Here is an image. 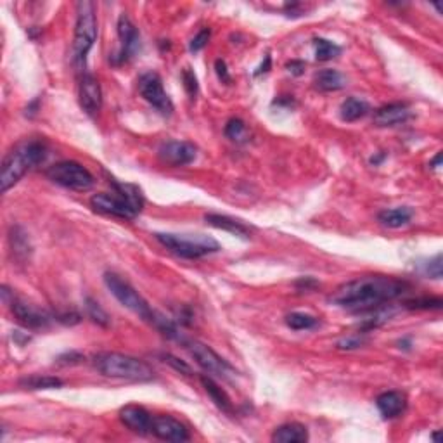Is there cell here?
I'll use <instances>...</instances> for the list:
<instances>
[{
  "label": "cell",
  "mask_w": 443,
  "mask_h": 443,
  "mask_svg": "<svg viewBox=\"0 0 443 443\" xmlns=\"http://www.w3.org/2000/svg\"><path fill=\"white\" fill-rule=\"evenodd\" d=\"M408 288V282L391 275H362L339 286L329 302L348 312L367 313L400 298Z\"/></svg>",
  "instance_id": "1"
},
{
  "label": "cell",
  "mask_w": 443,
  "mask_h": 443,
  "mask_svg": "<svg viewBox=\"0 0 443 443\" xmlns=\"http://www.w3.org/2000/svg\"><path fill=\"white\" fill-rule=\"evenodd\" d=\"M47 158V146L46 142L32 141L19 142L16 148L6 155L2 161V172H0V190L8 193L11 187H14L19 180L25 177L28 170L35 168L37 165L43 163Z\"/></svg>",
  "instance_id": "2"
},
{
  "label": "cell",
  "mask_w": 443,
  "mask_h": 443,
  "mask_svg": "<svg viewBox=\"0 0 443 443\" xmlns=\"http://www.w3.org/2000/svg\"><path fill=\"white\" fill-rule=\"evenodd\" d=\"M111 184L115 187L113 193H99L90 197L92 208L109 217L134 220L144 206L141 189L132 184H121L117 180H111Z\"/></svg>",
  "instance_id": "3"
},
{
  "label": "cell",
  "mask_w": 443,
  "mask_h": 443,
  "mask_svg": "<svg viewBox=\"0 0 443 443\" xmlns=\"http://www.w3.org/2000/svg\"><path fill=\"white\" fill-rule=\"evenodd\" d=\"M94 367L106 377L125 381H144L155 380V371L144 360L137 357L125 355L118 352H102L94 357Z\"/></svg>",
  "instance_id": "4"
},
{
  "label": "cell",
  "mask_w": 443,
  "mask_h": 443,
  "mask_svg": "<svg viewBox=\"0 0 443 443\" xmlns=\"http://www.w3.org/2000/svg\"><path fill=\"white\" fill-rule=\"evenodd\" d=\"M156 241L172 251L173 255L180 258H187V260H197L206 255L217 253L220 251V244L208 236H189V234H165L158 233L155 234Z\"/></svg>",
  "instance_id": "5"
},
{
  "label": "cell",
  "mask_w": 443,
  "mask_h": 443,
  "mask_svg": "<svg viewBox=\"0 0 443 443\" xmlns=\"http://www.w3.org/2000/svg\"><path fill=\"white\" fill-rule=\"evenodd\" d=\"M104 282L109 291H111V295H113L125 308H128L130 312H134L135 315L141 317L142 320L155 326L156 320H158V313L149 306V303L146 302L127 281H124L120 275L113 274V272H106Z\"/></svg>",
  "instance_id": "6"
},
{
  "label": "cell",
  "mask_w": 443,
  "mask_h": 443,
  "mask_svg": "<svg viewBox=\"0 0 443 443\" xmlns=\"http://www.w3.org/2000/svg\"><path fill=\"white\" fill-rule=\"evenodd\" d=\"M77 11V25H75L73 40V59L75 63L83 64L85 57L94 47L97 39V19L95 8L92 2H80Z\"/></svg>",
  "instance_id": "7"
},
{
  "label": "cell",
  "mask_w": 443,
  "mask_h": 443,
  "mask_svg": "<svg viewBox=\"0 0 443 443\" xmlns=\"http://www.w3.org/2000/svg\"><path fill=\"white\" fill-rule=\"evenodd\" d=\"M47 179L64 189L87 193L95 186V179L83 165L77 161H59L47 170Z\"/></svg>",
  "instance_id": "8"
},
{
  "label": "cell",
  "mask_w": 443,
  "mask_h": 443,
  "mask_svg": "<svg viewBox=\"0 0 443 443\" xmlns=\"http://www.w3.org/2000/svg\"><path fill=\"white\" fill-rule=\"evenodd\" d=\"M186 346L190 355H193V359L196 360L197 366L203 371H206V373L222 377V380H233L237 374L236 369L224 357L218 355L213 348H210L204 343L186 342Z\"/></svg>",
  "instance_id": "9"
},
{
  "label": "cell",
  "mask_w": 443,
  "mask_h": 443,
  "mask_svg": "<svg viewBox=\"0 0 443 443\" xmlns=\"http://www.w3.org/2000/svg\"><path fill=\"white\" fill-rule=\"evenodd\" d=\"M139 92L163 117H170L173 113V102L163 88V81L158 73L149 71V73L142 75L139 78Z\"/></svg>",
  "instance_id": "10"
},
{
  "label": "cell",
  "mask_w": 443,
  "mask_h": 443,
  "mask_svg": "<svg viewBox=\"0 0 443 443\" xmlns=\"http://www.w3.org/2000/svg\"><path fill=\"white\" fill-rule=\"evenodd\" d=\"M6 303H9L12 315H14L16 320H18L21 326H25L26 329H46V327L50 326L52 317H50L46 310L39 308V306L32 305V303L23 302V299L16 298L14 295Z\"/></svg>",
  "instance_id": "11"
},
{
  "label": "cell",
  "mask_w": 443,
  "mask_h": 443,
  "mask_svg": "<svg viewBox=\"0 0 443 443\" xmlns=\"http://www.w3.org/2000/svg\"><path fill=\"white\" fill-rule=\"evenodd\" d=\"M118 37H120L121 47L113 59L117 64H124L141 49V33L125 12L118 18Z\"/></svg>",
  "instance_id": "12"
},
{
  "label": "cell",
  "mask_w": 443,
  "mask_h": 443,
  "mask_svg": "<svg viewBox=\"0 0 443 443\" xmlns=\"http://www.w3.org/2000/svg\"><path fill=\"white\" fill-rule=\"evenodd\" d=\"M158 156L165 165L186 166V165H190V163L196 159L197 149L196 146L190 144V142L168 141L165 142V144L159 146Z\"/></svg>",
  "instance_id": "13"
},
{
  "label": "cell",
  "mask_w": 443,
  "mask_h": 443,
  "mask_svg": "<svg viewBox=\"0 0 443 443\" xmlns=\"http://www.w3.org/2000/svg\"><path fill=\"white\" fill-rule=\"evenodd\" d=\"M151 433L156 438L173 443H182L190 438L189 429L179 419L172 417V415H155L152 417Z\"/></svg>",
  "instance_id": "14"
},
{
  "label": "cell",
  "mask_w": 443,
  "mask_h": 443,
  "mask_svg": "<svg viewBox=\"0 0 443 443\" xmlns=\"http://www.w3.org/2000/svg\"><path fill=\"white\" fill-rule=\"evenodd\" d=\"M78 95H80V106L83 108L85 113L94 117V115H97L101 111L102 92L97 78L85 73L80 80V94Z\"/></svg>",
  "instance_id": "15"
},
{
  "label": "cell",
  "mask_w": 443,
  "mask_h": 443,
  "mask_svg": "<svg viewBox=\"0 0 443 443\" xmlns=\"http://www.w3.org/2000/svg\"><path fill=\"white\" fill-rule=\"evenodd\" d=\"M120 421L124 422L130 431L139 433V435H148V433H151L152 415L151 412L146 411L141 405H125L120 411Z\"/></svg>",
  "instance_id": "16"
},
{
  "label": "cell",
  "mask_w": 443,
  "mask_h": 443,
  "mask_svg": "<svg viewBox=\"0 0 443 443\" xmlns=\"http://www.w3.org/2000/svg\"><path fill=\"white\" fill-rule=\"evenodd\" d=\"M412 113L407 104L402 102H391V104L381 106L374 111V125L377 127H395L411 120Z\"/></svg>",
  "instance_id": "17"
},
{
  "label": "cell",
  "mask_w": 443,
  "mask_h": 443,
  "mask_svg": "<svg viewBox=\"0 0 443 443\" xmlns=\"http://www.w3.org/2000/svg\"><path fill=\"white\" fill-rule=\"evenodd\" d=\"M376 407L384 419H395L407 408V398L400 391H384L376 398Z\"/></svg>",
  "instance_id": "18"
},
{
  "label": "cell",
  "mask_w": 443,
  "mask_h": 443,
  "mask_svg": "<svg viewBox=\"0 0 443 443\" xmlns=\"http://www.w3.org/2000/svg\"><path fill=\"white\" fill-rule=\"evenodd\" d=\"M204 220H206L208 226L215 227V229L226 230V233L234 234V236L237 237H243V239H250L251 236L250 227L244 226L241 220H236V218L233 217H227V215L208 213L206 217H204Z\"/></svg>",
  "instance_id": "19"
},
{
  "label": "cell",
  "mask_w": 443,
  "mask_h": 443,
  "mask_svg": "<svg viewBox=\"0 0 443 443\" xmlns=\"http://www.w3.org/2000/svg\"><path fill=\"white\" fill-rule=\"evenodd\" d=\"M308 440V431L299 422H288L279 426L272 435L274 443H305Z\"/></svg>",
  "instance_id": "20"
},
{
  "label": "cell",
  "mask_w": 443,
  "mask_h": 443,
  "mask_svg": "<svg viewBox=\"0 0 443 443\" xmlns=\"http://www.w3.org/2000/svg\"><path fill=\"white\" fill-rule=\"evenodd\" d=\"M414 217V211L408 206H398L390 208V210H383L377 215V220L381 222V226L388 227V229H400V227L407 226L408 222Z\"/></svg>",
  "instance_id": "21"
},
{
  "label": "cell",
  "mask_w": 443,
  "mask_h": 443,
  "mask_svg": "<svg viewBox=\"0 0 443 443\" xmlns=\"http://www.w3.org/2000/svg\"><path fill=\"white\" fill-rule=\"evenodd\" d=\"M199 380H201V384H203L204 391H206V393L210 395L211 400H213V404L217 405L222 412H226V414H233L234 412L233 402H230L229 395L226 393V390H222V388L218 386V384L215 383L210 376H201Z\"/></svg>",
  "instance_id": "22"
},
{
  "label": "cell",
  "mask_w": 443,
  "mask_h": 443,
  "mask_svg": "<svg viewBox=\"0 0 443 443\" xmlns=\"http://www.w3.org/2000/svg\"><path fill=\"white\" fill-rule=\"evenodd\" d=\"M313 83H315V88L322 92H336L345 87L346 78L336 70H320L313 77Z\"/></svg>",
  "instance_id": "23"
},
{
  "label": "cell",
  "mask_w": 443,
  "mask_h": 443,
  "mask_svg": "<svg viewBox=\"0 0 443 443\" xmlns=\"http://www.w3.org/2000/svg\"><path fill=\"white\" fill-rule=\"evenodd\" d=\"M371 111L369 102L364 101V99L359 97H348L346 101H343L342 108H339V117H342L343 121H352L360 120V118L367 117Z\"/></svg>",
  "instance_id": "24"
},
{
  "label": "cell",
  "mask_w": 443,
  "mask_h": 443,
  "mask_svg": "<svg viewBox=\"0 0 443 443\" xmlns=\"http://www.w3.org/2000/svg\"><path fill=\"white\" fill-rule=\"evenodd\" d=\"M9 243H11L12 251H14L16 258L19 260H26L30 257V251H32V246H30V239L26 236L25 230L21 227H11V233H9Z\"/></svg>",
  "instance_id": "25"
},
{
  "label": "cell",
  "mask_w": 443,
  "mask_h": 443,
  "mask_svg": "<svg viewBox=\"0 0 443 443\" xmlns=\"http://www.w3.org/2000/svg\"><path fill=\"white\" fill-rule=\"evenodd\" d=\"M23 388L26 390H54V388L63 386V380L56 376H40V374H35V376H28L25 380L19 381Z\"/></svg>",
  "instance_id": "26"
},
{
  "label": "cell",
  "mask_w": 443,
  "mask_h": 443,
  "mask_svg": "<svg viewBox=\"0 0 443 443\" xmlns=\"http://www.w3.org/2000/svg\"><path fill=\"white\" fill-rule=\"evenodd\" d=\"M313 46H315V59L322 61V63L335 59V57H338L342 54V47L336 46L335 42H331L327 39H315L313 40Z\"/></svg>",
  "instance_id": "27"
},
{
  "label": "cell",
  "mask_w": 443,
  "mask_h": 443,
  "mask_svg": "<svg viewBox=\"0 0 443 443\" xmlns=\"http://www.w3.org/2000/svg\"><path fill=\"white\" fill-rule=\"evenodd\" d=\"M319 324V319L313 315H308V313H299L293 312L286 317V326L291 327L293 331H306L313 329V327Z\"/></svg>",
  "instance_id": "28"
},
{
  "label": "cell",
  "mask_w": 443,
  "mask_h": 443,
  "mask_svg": "<svg viewBox=\"0 0 443 443\" xmlns=\"http://www.w3.org/2000/svg\"><path fill=\"white\" fill-rule=\"evenodd\" d=\"M85 310H87L88 319H92V322H95L97 326L108 327L109 326V315L104 308L101 306V303L95 302L94 298L87 296L85 298Z\"/></svg>",
  "instance_id": "29"
},
{
  "label": "cell",
  "mask_w": 443,
  "mask_h": 443,
  "mask_svg": "<svg viewBox=\"0 0 443 443\" xmlns=\"http://www.w3.org/2000/svg\"><path fill=\"white\" fill-rule=\"evenodd\" d=\"M226 135L234 142H244L246 141V125L239 118H233L227 121L226 125Z\"/></svg>",
  "instance_id": "30"
},
{
  "label": "cell",
  "mask_w": 443,
  "mask_h": 443,
  "mask_svg": "<svg viewBox=\"0 0 443 443\" xmlns=\"http://www.w3.org/2000/svg\"><path fill=\"white\" fill-rule=\"evenodd\" d=\"M442 305V298H415L405 302V306L411 310H440Z\"/></svg>",
  "instance_id": "31"
},
{
  "label": "cell",
  "mask_w": 443,
  "mask_h": 443,
  "mask_svg": "<svg viewBox=\"0 0 443 443\" xmlns=\"http://www.w3.org/2000/svg\"><path fill=\"white\" fill-rule=\"evenodd\" d=\"M182 81H184V88H186L187 94H189L193 99L196 97L197 92H199V85H197L196 73H194V71L190 70L189 66L184 68V71H182Z\"/></svg>",
  "instance_id": "32"
},
{
  "label": "cell",
  "mask_w": 443,
  "mask_h": 443,
  "mask_svg": "<svg viewBox=\"0 0 443 443\" xmlns=\"http://www.w3.org/2000/svg\"><path fill=\"white\" fill-rule=\"evenodd\" d=\"M161 359H163V362L168 364L170 367H173V369H175L177 373L184 374V376H193V374H194L193 373V367H190L189 364H186L184 360L177 359V357L170 355V353H163Z\"/></svg>",
  "instance_id": "33"
},
{
  "label": "cell",
  "mask_w": 443,
  "mask_h": 443,
  "mask_svg": "<svg viewBox=\"0 0 443 443\" xmlns=\"http://www.w3.org/2000/svg\"><path fill=\"white\" fill-rule=\"evenodd\" d=\"M442 255H436L433 260L426 262L424 264V274L429 275V277L433 279H442V274H443V264H442Z\"/></svg>",
  "instance_id": "34"
},
{
  "label": "cell",
  "mask_w": 443,
  "mask_h": 443,
  "mask_svg": "<svg viewBox=\"0 0 443 443\" xmlns=\"http://www.w3.org/2000/svg\"><path fill=\"white\" fill-rule=\"evenodd\" d=\"M366 333H362V335H353V336H346V338H343L342 342H338V348L342 350H355V348H360V346L366 343Z\"/></svg>",
  "instance_id": "35"
},
{
  "label": "cell",
  "mask_w": 443,
  "mask_h": 443,
  "mask_svg": "<svg viewBox=\"0 0 443 443\" xmlns=\"http://www.w3.org/2000/svg\"><path fill=\"white\" fill-rule=\"evenodd\" d=\"M210 35H211V32L208 28L201 30V32L197 33L193 40H190V43H189L190 52H199L201 49H204L208 43V40H210Z\"/></svg>",
  "instance_id": "36"
},
{
  "label": "cell",
  "mask_w": 443,
  "mask_h": 443,
  "mask_svg": "<svg viewBox=\"0 0 443 443\" xmlns=\"http://www.w3.org/2000/svg\"><path fill=\"white\" fill-rule=\"evenodd\" d=\"M81 360H83V355L78 352H68V353H63V355L57 359V364H61V366H73V364H80Z\"/></svg>",
  "instance_id": "37"
},
{
  "label": "cell",
  "mask_w": 443,
  "mask_h": 443,
  "mask_svg": "<svg viewBox=\"0 0 443 443\" xmlns=\"http://www.w3.org/2000/svg\"><path fill=\"white\" fill-rule=\"evenodd\" d=\"M215 70H217L218 78H220L224 83H230V75H229V70H227L226 61L217 59V63H215Z\"/></svg>",
  "instance_id": "38"
},
{
  "label": "cell",
  "mask_w": 443,
  "mask_h": 443,
  "mask_svg": "<svg viewBox=\"0 0 443 443\" xmlns=\"http://www.w3.org/2000/svg\"><path fill=\"white\" fill-rule=\"evenodd\" d=\"M57 320L63 324H66V326H73V324H78L80 322V315L75 312H70V313H63V315H57Z\"/></svg>",
  "instance_id": "39"
},
{
  "label": "cell",
  "mask_w": 443,
  "mask_h": 443,
  "mask_svg": "<svg viewBox=\"0 0 443 443\" xmlns=\"http://www.w3.org/2000/svg\"><path fill=\"white\" fill-rule=\"evenodd\" d=\"M288 71L291 75H295V77H299V75L305 71V63L303 61H291V63H288Z\"/></svg>",
  "instance_id": "40"
},
{
  "label": "cell",
  "mask_w": 443,
  "mask_h": 443,
  "mask_svg": "<svg viewBox=\"0 0 443 443\" xmlns=\"http://www.w3.org/2000/svg\"><path fill=\"white\" fill-rule=\"evenodd\" d=\"M296 286H298V288H303V289H306V291H308V289L317 288V282L313 281L312 277H305V279H302V281H299V282H296Z\"/></svg>",
  "instance_id": "41"
},
{
  "label": "cell",
  "mask_w": 443,
  "mask_h": 443,
  "mask_svg": "<svg viewBox=\"0 0 443 443\" xmlns=\"http://www.w3.org/2000/svg\"><path fill=\"white\" fill-rule=\"evenodd\" d=\"M270 70V56H265V63H262V66L258 68V71L255 75H262V73H267V71Z\"/></svg>",
  "instance_id": "42"
},
{
  "label": "cell",
  "mask_w": 443,
  "mask_h": 443,
  "mask_svg": "<svg viewBox=\"0 0 443 443\" xmlns=\"http://www.w3.org/2000/svg\"><path fill=\"white\" fill-rule=\"evenodd\" d=\"M384 158H386V155H377V156H373V158H371V165L377 166V165H380L381 161H383Z\"/></svg>",
  "instance_id": "43"
},
{
  "label": "cell",
  "mask_w": 443,
  "mask_h": 443,
  "mask_svg": "<svg viewBox=\"0 0 443 443\" xmlns=\"http://www.w3.org/2000/svg\"><path fill=\"white\" fill-rule=\"evenodd\" d=\"M440 161H442V152H438V155L435 156V159H433L431 165H429V166H431V168H438Z\"/></svg>",
  "instance_id": "44"
},
{
  "label": "cell",
  "mask_w": 443,
  "mask_h": 443,
  "mask_svg": "<svg viewBox=\"0 0 443 443\" xmlns=\"http://www.w3.org/2000/svg\"><path fill=\"white\" fill-rule=\"evenodd\" d=\"M398 345H400V348H404V350L411 348V343H408V339H402V342H398Z\"/></svg>",
  "instance_id": "45"
}]
</instances>
